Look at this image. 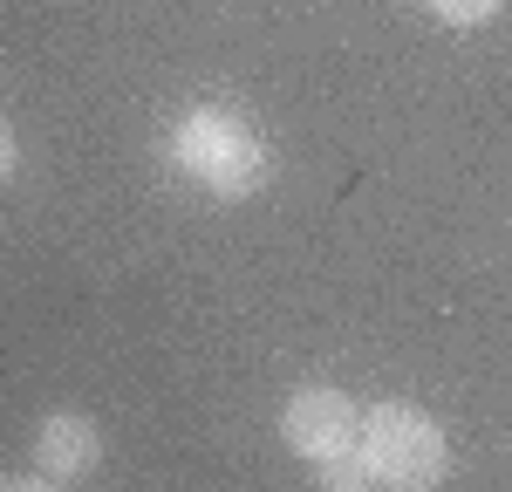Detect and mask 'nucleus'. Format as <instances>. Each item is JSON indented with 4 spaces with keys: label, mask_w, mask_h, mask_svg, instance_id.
Here are the masks:
<instances>
[{
    "label": "nucleus",
    "mask_w": 512,
    "mask_h": 492,
    "mask_svg": "<svg viewBox=\"0 0 512 492\" xmlns=\"http://www.w3.org/2000/svg\"><path fill=\"white\" fill-rule=\"evenodd\" d=\"M171 158L192 171L212 199H246L267 185V144L233 110H192L171 130Z\"/></svg>",
    "instance_id": "obj_1"
},
{
    "label": "nucleus",
    "mask_w": 512,
    "mask_h": 492,
    "mask_svg": "<svg viewBox=\"0 0 512 492\" xmlns=\"http://www.w3.org/2000/svg\"><path fill=\"white\" fill-rule=\"evenodd\" d=\"M362 458H369L376 486L424 492L444 479V431L417 404H376L362 424Z\"/></svg>",
    "instance_id": "obj_2"
},
{
    "label": "nucleus",
    "mask_w": 512,
    "mask_h": 492,
    "mask_svg": "<svg viewBox=\"0 0 512 492\" xmlns=\"http://www.w3.org/2000/svg\"><path fill=\"white\" fill-rule=\"evenodd\" d=\"M280 438L294 458H308V465H328L335 451L362 445V410L342 397V390H328V383H308V390H294L287 410H280Z\"/></svg>",
    "instance_id": "obj_3"
},
{
    "label": "nucleus",
    "mask_w": 512,
    "mask_h": 492,
    "mask_svg": "<svg viewBox=\"0 0 512 492\" xmlns=\"http://www.w3.org/2000/svg\"><path fill=\"white\" fill-rule=\"evenodd\" d=\"M103 458V431L82 417V410H55L41 417V438H35V486H76L96 472Z\"/></svg>",
    "instance_id": "obj_4"
},
{
    "label": "nucleus",
    "mask_w": 512,
    "mask_h": 492,
    "mask_svg": "<svg viewBox=\"0 0 512 492\" xmlns=\"http://www.w3.org/2000/svg\"><path fill=\"white\" fill-rule=\"evenodd\" d=\"M437 21H451V28H478V21H492L506 0H424Z\"/></svg>",
    "instance_id": "obj_5"
},
{
    "label": "nucleus",
    "mask_w": 512,
    "mask_h": 492,
    "mask_svg": "<svg viewBox=\"0 0 512 492\" xmlns=\"http://www.w3.org/2000/svg\"><path fill=\"white\" fill-rule=\"evenodd\" d=\"M14 158H21V144H14V130H7V123H0V178H7V171H14Z\"/></svg>",
    "instance_id": "obj_6"
}]
</instances>
